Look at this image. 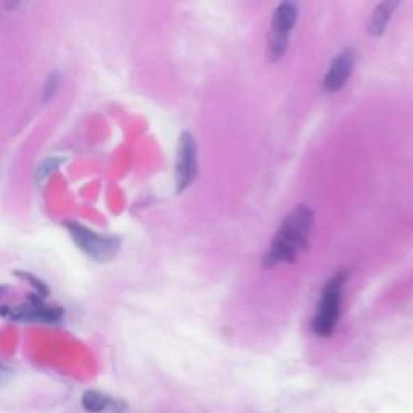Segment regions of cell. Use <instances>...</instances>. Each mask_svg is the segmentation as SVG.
I'll return each mask as SVG.
<instances>
[{
    "label": "cell",
    "mask_w": 413,
    "mask_h": 413,
    "mask_svg": "<svg viewBox=\"0 0 413 413\" xmlns=\"http://www.w3.org/2000/svg\"><path fill=\"white\" fill-rule=\"evenodd\" d=\"M297 23V3L294 0H284L278 5L271 18L270 47L268 54L273 61H278L287 49L289 36Z\"/></svg>",
    "instance_id": "cell-5"
},
{
    "label": "cell",
    "mask_w": 413,
    "mask_h": 413,
    "mask_svg": "<svg viewBox=\"0 0 413 413\" xmlns=\"http://www.w3.org/2000/svg\"><path fill=\"white\" fill-rule=\"evenodd\" d=\"M59 163H60L59 160H55V158H54V162H52V165L49 163V160H45V162H44L43 165H40V168H39V173H38V174H40V178H43V177H47V174H49V173L52 172V170H54Z\"/></svg>",
    "instance_id": "cell-13"
},
{
    "label": "cell",
    "mask_w": 413,
    "mask_h": 413,
    "mask_svg": "<svg viewBox=\"0 0 413 413\" xmlns=\"http://www.w3.org/2000/svg\"><path fill=\"white\" fill-rule=\"evenodd\" d=\"M82 409L91 413H100L105 410H118L125 409V404L121 400L113 399V397L103 394L100 391L87 389L81 397Z\"/></svg>",
    "instance_id": "cell-8"
},
{
    "label": "cell",
    "mask_w": 413,
    "mask_h": 413,
    "mask_svg": "<svg viewBox=\"0 0 413 413\" xmlns=\"http://www.w3.org/2000/svg\"><path fill=\"white\" fill-rule=\"evenodd\" d=\"M399 3H400V0H384V2H381L378 7L375 8L373 15H371L370 24H368L370 34L381 36L384 33L387 24H389L392 13L396 12L397 7H399Z\"/></svg>",
    "instance_id": "cell-9"
},
{
    "label": "cell",
    "mask_w": 413,
    "mask_h": 413,
    "mask_svg": "<svg viewBox=\"0 0 413 413\" xmlns=\"http://www.w3.org/2000/svg\"><path fill=\"white\" fill-rule=\"evenodd\" d=\"M13 378V371L10 366H7L5 363L0 361V387L7 386L10 383V380Z\"/></svg>",
    "instance_id": "cell-12"
},
{
    "label": "cell",
    "mask_w": 413,
    "mask_h": 413,
    "mask_svg": "<svg viewBox=\"0 0 413 413\" xmlns=\"http://www.w3.org/2000/svg\"><path fill=\"white\" fill-rule=\"evenodd\" d=\"M347 276V271L336 273L322 289L317 312H315L312 318V331L318 338H329L336 331V326H338L340 318V306H343Z\"/></svg>",
    "instance_id": "cell-2"
},
{
    "label": "cell",
    "mask_w": 413,
    "mask_h": 413,
    "mask_svg": "<svg viewBox=\"0 0 413 413\" xmlns=\"http://www.w3.org/2000/svg\"><path fill=\"white\" fill-rule=\"evenodd\" d=\"M0 315L20 323L57 324L63 320L65 310L59 306H49L36 294L28 296V301L17 307H0Z\"/></svg>",
    "instance_id": "cell-4"
},
{
    "label": "cell",
    "mask_w": 413,
    "mask_h": 413,
    "mask_svg": "<svg viewBox=\"0 0 413 413\" xmlns=\"http://www.w3.org/2000/svg\"><path fill=\"white\" fill-rule=\"evenodd\" d=\"M355 65V52L354 50H344L336 57L333 60L331 66H329L326 76L323 80V87L324 91L333 94V92H338L344 87L345 82H347L350 73H352Z\"/></svg>",
    "instance_id": "cell-7"
},
{
    "label": "cell",
    "mask_w": 413,
    "mask_h": 413,
    "mask_svg": "<svg viewBox=\"0 0 413 413\" xmlns=\"http://www.w3.org/2000/svg\"><path fill=\"white\" fill-rule=\"evenodd\" d=\"M23 2L24 0H5V7H7L8 10H15V8H18Z\"/></svg>",
    "instance_id": "cell-14"
},
{
    "label": "cell",
    "mask_w": 413,
    "mask_h": 413,
    "mask_svg": "<svg viewBox=\"0 0 413 413\" xmlns=\"http://www.w3.org/2000/svg\"><path fill=\"white\" fill-rule=\"evenodd\" d=\"M313 225V213L306 205L289 213L273 237L270 249L263 257V266L273 268L281 263H292L306 249Z\"/></svg>",
    "instance_id": "cell-1"
},
{
    "label": "cell",
    "mask_w": 413,
    "mask_h": 413,
    "mask_svg": "<svg viewBox=\"0 0 413 413\" xmlns=\"http://www.w3.org/2000/svg\"><path fill=\"white\" fill-rule=\"evenodd\" d=\"M177 188L178 193H183L194 183L197 177V144L193 134L184 133L178 144L177 155Z\"/></svg>",
    "instance_id": "cell-6"
},
{
    "label": "cell",
    "mask_w": 413,
    "mask_h": 413,
    "mask_svg": "<svg viewBox=\"0 0 413 413\" xmlns=\"http://www.w3.org/2000/svg\"><path fill=\"white\" fill-rule=\"evenodd\" d=\"M15 275H17L18 278H22V280H24V281H28L36 291V296H39L40 299H47L49 297V294H50L49 286L43 280H39L38 276H34L33 273L17 270V271H15Z\"/></svg>",
    "instance_id": "cell-10"
},
{
    "label": "cell",
    "mask_w": 413,
    "mask_h": 413,
    "mask_svg": "<svg viewBox=\"0 0 413 413\" xmlns=\"http://www.w3.org/2000/svg\"><path fill=\"white\" fill-rule=\"evenodd\" d=\"M5 291H7V287H5L3 284H0V296H2V294H3Z\"/></svg>",
    "instance_id": "cell-15"
},
{
    "label": "cell",
    "mask_w": 413,
    "mask_h": 413,
    "mask_svg": "<svg viewBox=\"0 0 413 413\" xmlns=\"http://www.w3.org/2000/svg\"><path fill=\"white\" fill-rule=\"evenodd\" d=\"M60 82H61V77L59 73H57V71L47 77V81H45V84H44V92H43L44 102H49L50 99H54L57 91H59V87H60Z\"/></svg>",
    "instance_id": "cell-11"
},
{
    "label": "cell",
    "mask_w": 413,
    "mask_h": 413,
    "mask_svg": "<svg viewBox=\"0 0 413 413\" xmlns=\"http://www.w3.org/2000/svg\"><path fill=\"white\" fill-rule=\"evenodd\" d=\"M66 230L77 249L96 262H110L120 250V239L115 236L99 234L81 223H66Z\"/></svg>",
    "instance_id": "cell-3"
}]
</instances>
